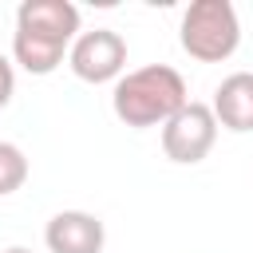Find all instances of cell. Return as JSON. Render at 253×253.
Returning <instances> with one entry per match:
<instances>
[{"label":"cell","mask_w":253,"mask_h":253,"mask_svg":"<svg viewBox=\"0 0 253 253\" xmlns=\"http://www.w3.org/2000/svg\"><path fill=\"white\" fill-rule=\"evenodd\" d=\"M71 43L55 40V36H40V32H12V59L28 71V75H51L63 59H67Z\"/></svg>","instance_id":"8"},{"label":"cell","mask_w":253,"mask_h":253,"mask_svg":"<svg viewBox=\"0 0 253 253\" xmlns=\"http://www.w3.org/2000/svg\"><path fill=\"white\" fill-rule=\"evenodd\" d=\"M190 103L186 95V79L166 67V63H146L126 71L115 91H111V111L123 126L130 130H146V126H166L182 107Z\"/></svg>","instance_id":"1"},{"label":"cell","mask_w":253,"mask_h":253,"mask_svg":"<svg viewBox=\"0 0 253 253\" xmlns=\"http://www.w3.org/2000/svg\"><path fill=\"white\" fill-rule=\"evenodd\" d=\"M217 142V119L210 103H186L166 126H162V154L178 166H198Z\"/></svg>","instance_id":"4"},{"label":"cell","mask_w":253,"mask_h":253,"mask_svg":"<svg viewBox=\"0 0 253 253\" xmlns=\"http://www.w3.org/2000/svg\"><path fill=\"white\" fill-rule=\"evenodd\" d=\"M12 95H16V67L0 55V111L12 103Z\"/></svg>","instance_id":"10"},{"label":"cell","mask_w":253,"mask_h":253,"mask_svg":"<svg viewBox=\"0 0 253 253\" xmlns=\"http://www.w3.org/2000/svg\"><path fill=\"white\" fill-rule=\"evenodd\" d=\"M24 182H28V158H24V150L16 142L0 138V198L16 194Z\"/></svg>","instance_id":"9"},{"label":"cell","mask_w":253,"mask_h":253,"mask_svg":"<svg viewBox=\"0 0 253 253\" xmlns=\"http://www.w3.org/2000/svg\"><path fill=\"white\" fill-rule=\"evenodd\" d=\"M16 28L40 32V36H55L63 43H75V36H79V8L67 4V0H24L16 8Z\"/></svg>","instance_id":"6"},{"label":"cell","mask_w":253,"mask_h":253,"mask_svg":"<svg viewBox=\"0 0 253 253\" xmlns=\"http://www.w3.org/2000/svg\"><path fill=\"white\" fill-rule=\"evenodd\" d=\"M178 43L198 63H225L241 47V20L229 0H194L182 12Z\"/></svg>","instance_id":"2"},{"label":"cell","mask_w":253,"mask_h":253,"mask_svg":"<svg viewBox=\"0 0 253 253\" xmlns=\"http://www.w3.org/2000/svg\"><path fill=\"white\" fill-rule=\"evenodd\" d=\"M43 245L47 253H103L107 229L87 210H59L43 225Z\"/></svg>","instance_id":"5"},{"label":"cell","mask_w":253,"mask_h":253,"mask_svg":"<svg viewBox=\"0 0 253 253\" xmlns=\"http://www.w3.org/2000/svg\"><path fill=\"white\" fill-rule=\"evenodd\" d=\"M67 67L83 83H111V79L119 83L126 75V40L115 28L79 32L67 51Z\"/></svg>","instance_id":"3"},{"label":"cell","mask_w":253,"mask_h":253,"mask_svg":"<svg viewBox=\"0 0 253 253\" xmlns=\"http://www.w3.org/2000/svg\"><path fill=\"white\" fill-rule=\"evenodd\" d=\"M213 119L217 126L233 130V134H245L253 130V71H233L217 83L213 91Z\"/></svg>","instance_id":"7"},{"label":"cell","mask_w":253,"mask_h":253,"mask_svg":"<svg viewBox=\"0 0 253 253\" xmlns=\"http://www.w3.org/2000/svg\"><path fill=\"white\" fill-rule=\"evenodd\" d=\"M4 253H32V249H24V245H12V249H4Z\"/></svg>","instance_id":"11"}]
</instances>
